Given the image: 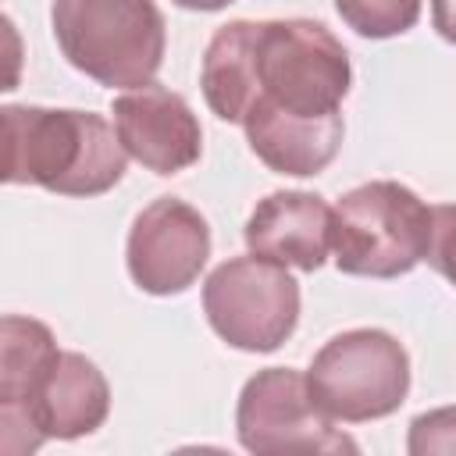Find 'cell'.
<instances>
[{"label":"cell","instance_id":"cell-11","mask_svg":"<svg viewBox=\"0 0 456 456\" xmlns=\"http://www.w3.org/2000/svg\"><path fill=\"white\" fill-rule=\"evenodd\" d=\"M242 235L249 253L264 260L317 271L331 253V207L303 189L271 192L256 203Z\"/></svg>","mask_w":456,"mask_h":456},{"label":"cell","instance_id":"cell-17","mask_svg":"<svg viewBox=\"0 0 456 456\" xmlns=\"http://www.w3.org/2000/svg\"><path fill=\"white\" fill-rule=\"evenodd\" d=\"M175 4L185 7V11H221L228 4H235V0H175Z\"/></svg>","mask_w":456,"mask_h":456},{"label":"cell","instance_id":"cell-5","mask_svg":"<svg viewBox=\"0 0 456 456\" xmlns=\"http://www.w3.org/2000/svg\"><path fill=\"white\" fill-rule=\"evenodd\" d=\"M306 381L331 420H381L395 413L410 392V356L395 335L353 328L317 349Z\"/></svg>","mask_w":456,"mask_h":456},{"label":"cell","instance_id":"cell-7","mask_svg":"<svg viewBox=\"0 0 456 456\" xmlns=\"http://www.w3.org/2000/svg\"><path fill=\"white\" fill-rule=\"evenodd\" d=\"M235 431L249 452H356V442L317 406L296 367H267L242 385Z\"/></svg>","mask_w":456,"mask_h":456},{"label":"cell","instance_id":"cell-14","mask_svg":"<svg viewBox=\"0 0 456 456\" xmlns=\"http://www.w3.org/2000/svg\"><path fill=\"white\" fill-rule=\"evenodd\" d=\"M406 449L413 456L456 452V406H442V410H431V413L413 417L410 420Z\"/></svg>","mask_w":456,"mask_h":456},{"label":"cell","instance_id":"cell-10","mask_svg":"<svg viewBox=\"0 0 456 456\" xmlns=\"http://www.w3.org/2000/svg\"><path fill=\"white\" fill-rule=\"evenodd\" d=\"M110 114L125 153L153 175H178L203 153V128L192 107L157 82L121 93Z\"/></svg>","mask_w":456,"mask_h":456},{"label":"cell","instance_id":"cell-9","mask_svg":"<svg viewBox=\"0 0 456 456\" xmlns=\"http://www.w3.org/2000/svg\"><path fill=\"white\" fill-rule=\"evenodd\" d=\"M210 256V224L207 217L178 200L160 196L146 203L125 242V260L132 281L150 296H178L185 292Z\"/></svg>","mask_w":456,"mask_h":456},{"label":"cell","instance_id":"cell-15","mask_svg":"<svg viewBox=\"0 0 456 456\" xmlns=\"http://www.w3.org/2000/svg\"><path fill=\"white\" fill-rule=\"evenodd\" d=\"M424 260L456 289V203L431 207V242Z\"/></svg>","mask_w":456,"mask_h":456},{"label":"cell","instance_id":"cell-4","mask_svg":"<svg viewBox=\"0 0 456 456\" xmlns=\"http://www.w3.org/2000/svg\"><path fill=\"white\" fill-rule=\"evenodd\" d=\"M431 242V207L399 182H367L331 207V256L353 278L410 274Z\"/></svg>","mask_w":456,"mask_h":456},{"label":"cell","instance_id":"cell-8","mask_svg":"<svg viewBox=\"0 0 456 456\" xmlns=\"http://www.w3.org/2000/svg\"><path fill=\"white\" fill-rule=\"evenodd\" d=\"M110 413V388L103 370L82 356L64 353L53 360L46 378L39 381L28 406L0 424V452L4 456H28L46 438H82L93 435Z\"/></svg>","mask_w":456,"mask_h":456},{"label":"cell","instance_id":"cell-12","mask_svg":"<svg viewBox=\"0 0 456 456\" xmlns=\"http://www.w3.org/2000/svg\"><path fill=\"white\" fill-rule=\"evenodd\" d=\"M57 356V338L43 321L21 314L0 321V424L28 406Z\"/></svg>","mask_w":456,"mask_h":456},{"label":"cell","instance_id":"cell-3","mask_svg":"<svg viewBox=\"0 0 456 456\" xmlns=\"http://www.w3.org/2000/svg\"><path fill=\"white\" fill-rule=\"evenodd\" d=\"M50 25L71 68L110 89L150 86L167 32L153 0H53Z\"/></svg>","mask_w":456,"mask_h":456},{"label":"cell","instance_id":"cell-2","mask_svg":"<svg viewBox=\"0 0 456 456\" xmlns=\"http://www.w3.org/2000/svg\"><path fill=\"white\" fill-rule=\"evenodd\" d=\"M11 185H39L61 196H100L125 175V146L118 128L93 110L61 107H4Z\"/></svg>","mask_w":456,"mask_h":456},{"label":"cell","instance_id":"cell-16","mask_svg":"<svg viewBox=\"0 0 456 456\" xmlns=\"http://www.w3.org/2000/svg\"><path fill=\"white\" fill-rule=\"evenodd\" d=\"M431 21L438 36L456 46V0H431Z\"/></svg>","mask_w":456,"mask_h":456},{"label":"cell","instance_id":"cell-13","mask_svg":"<svg viewBox=\"0 0 456 456\" xmlns=\"http://www.w3.org/2000/svg\"><path fill=\"white\" fill-rule=\"evenodd\" d=\"M338 18L363 39H392L417 25L420 0H335Z\"/></svg>","mask_w":456,"mask_h":456},{"label":"cell","instance_id":"cell-1","mask_svg":"<svg viewBox=\"0 0 456 456\" xmlns=\"http://www.w3.org/2000/svg\"><path fill=\"white\" fill-rule=\"evenodd\" d=\"M353 68L328 25L310 18L228 21L203 53L207 107L242 125L249 150L278 175H321L342 150V100Z\"/></svg>","mask_w":456,"mask_h":456},{"label":"cell","instance_id":"cell-6","mask_svg":"<svg viewBox=\"0 0 456 456\" xmlns=\"http://www.w3.org/2000/svg\"><path fill=\"white\" fill-rule=\"evenodd\" d=\"M203 314L232 349L271 353L299 324V281L256 253L232 256L207 274Z\"/></svg>","mask_w":456,"mask_h":456}]
</instances>
